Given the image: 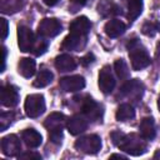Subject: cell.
<instances>
[{
  "instance_id": "28",
  "label": "cell",
  "mask_w": 160,
  "mask_h": 160,
  "mask_svg": "<svg viewBox=\"0 0 160 160\" xmlns=\"http://www.w3.org/2000/svg\"><path fill=\"white\" fill-rule=\"evenodd\" d=\"M12 119H14L12 112H2L0 116V131H4L8 126H10V124L12 122Z\"/></svg>"
},
{
  "instance_id": "19",
  "label": "cell",
  "mask_w": 160,
  "mask_h": 160,
  "mask_svg": "<svg viewBox=\"0 0 160 160\" xmlns=\"http://www.w3.org/2000/svg\"><path fill=\"white\" fill-rule=\"evenodd\" d=\"M55 68L61 72H68L76 68V61L71 55L62 54L55 59Z\"/></svg>"
},
{
  "instance_id": "35",
  "label": "cell",
  "mask_w": 160,
  "mask_h": 160,
  "mask_svg": "<svg viewBox=\"0 0 160 160\" xmlns=\"http://www.w3.org/2000/svg\"><path fill=\"white\" fill-rule=\"evenodd\" d=\"M58 1H59V0H42V2H44L45 5H48V6H54V5L58 4Z\"/></svg>"
},
{
  "instance_id": "31",
  "label": "cell",
  "mask_w": 160,
  "mask_h": 160,
  "mask_svg": "<svg viewBox=\"0 0 160 160\" xmlns=\"http://www.w3.org/2000/svg\"><path fill=\"white\" fill-rule=\"evenodd\" d=\"M86 0H70V4H69V10L71 12H76L80 8H82L85 5Z\"/></svg>"
},
{
  "instance_id": "7",
  "label": "cell",
  "mask_w": 160,
  "mask_h": 160,
  "mask_svg": "<svg viewBox=\"0 0 160 160\" xmlns=\"http://www.w3.org/2000/svg\"><path fill=\"white\" fill-rule=\"evenodd\" d=\"M35 44V36L28 26H19L18 29V45L20 51L28 52L32 50Z\"/></svg>"
},
{
  "instance_id": "30",
  "label": "cell",
  "mask_w": 160,
  "mask_h": 160,
  "mask_svg": "<svg viewBox=\"0 0 160 160\" xmlns=\"http://www.w3.org/2000/svg\"><path fill=\"white\" fill-rule=\"evenodd\" d=\"M19 159H22V160H28V159L40 160L41 159V155L38 154V152H34V151H25L22 154H19Z\"/></svg>"
},
{
  "instance_id": "32",
  "label": "cell",
  "mask_w": 160,
  "mask_h": 160,
  "mask_svg": "<svg viewBox=\"0 0 160 160\" xmlns=\"http://www.w3.org/2000/svg\"><path fill=\"white\" fill-rule=\"evenodd\" d=\"M0 25H1V39L4 40L6 36H8V21L4 19V18H1L0 19Z\"/></svg>"
},
{
  "instance_id": "17",
  "label": "cell",
  "mask_w": 160,
  "mask_h": 160,
  "mask_svg": "<svg viewBox=\"0 0 160 160\" xmlns=\"http://www.w3.org/2000/svg\"><path fill=\"white\" fill-rule=\"evenodd\" d=\"M139 132L140 136L145 140H152L155 138L156 130H155V124L152 118H144L139 125Z\"/></svg>"
},
{
  "instance_id": "18",
  "label": "cell",
  "mask_w": 160,
  "mask_h": 160,
  "mask_svg": "<svg viewBox=\"0 0 160 160\" xmlns=\"http://www.w3.org/2000/svg\"><path fill=\"white\" fill-rule=\"evenodd\" d=\"M98 12L104 18H109L121 14V9L111 0H100L98 4Z\"/></svg>"
},
{
  "instance_id": "5",
  "label": "cell",
  "mask_w": 160,
  "mask_h": 160,
  "mask_svg": "<svg viewBox=\"0 0 160 160\" xmlns=\"http://www.w3.org/2000/svg\"><path fill=\"white\" fill-rule=\"evenodd\" d=\"M75 148L85 154H96L101 149V139L95 134L81 136L75 141Z\"/></svg>"
},
{
  "instance_id": "36",
  "label": "cell",
  "mask_w": 160,
  "mask_h": 160,
  "mask_svg": "<svg viewBox=\"0 0 160 160\" xmlns=\"http://www.w3.org/2000/svg\"><path fill=\"white\" fill-rule=\"evenodd\" d=\"M110 158H111V159H114V158H118V159H125V156H122V155H119V154H112Z\"/></svg>"
},
{
  "instance_id": "34",
  "label": "cell",
  "mask_w": 160,
  "mask_h": 160,
  "mask_svg": "<svg viewBox=\"0 0 160 160\" xmlns=\"http://www.w3.org/2000/svg\"><path fill=\"white\" fill-rule=\"evenodd\" d=\"M5 60H6V49L2 46V68H1V72L5 70Z\"/></svg>"
},
{
  "instance_id": "25",
  "label": "cell",
  "mask_w": 160,
  "mask_h": 160,
  "mask_svg": "<svg viewBox=\"0 0 160 160\" xmlns=\"http://www.w3.org/2000/svg\"><path fill=\"white\" fill-rule=\"evenodd\" d=\"M52 78H54V75H52L51 71H49V70H41V71L38 74L36 79L34 80V86H35V88H44V86H48V85L52 81Z\"/></svg>"
},
{
  "instance_id": "38",
  "label": "cell",
  "mask_w": 160,
  "mask_h": 160,
  "mask_svg": "<svg viewBox=\"0 0 160 160\" xmlns=\"http://www.w3.org/2000/svg\"><path fill=\"white\" fill-rule=\"evenodd\" d=\"M158 108H159V110H160V99H159V101H158Z\"/></svg>"
},
{
  "instance_id": "2",
  "label": "cell",
  "mask_w": 160,
  "mask_h": 160,
  "mask_svg": "<svg viewBox=\"0 0 160 160\" xmlns=\"http://www.w3.org/2000/svg\"><path fill=\"white\" fill-rule=\"evenodd\" d=\"M128 50L134 70H142L150 65V56L138 39H132L128 42Z\"/></svg>"
},
{
  "instance_id": "6",
  "label": "cell",
  "mask_w": 160,
  "mask_h": 160,
  "mask_svg": "<svg viewBox=\"0 0 160 160\" xmlns=\"http://www.w3.org/2000/svg\"><path fill=\"white\" fill-rule=\"evenodd\" d=\"M61 31V24L52 18L42 19L38 26V34L41 38H54Z\"/></svg>"
},
{
  "instance_id": "37",
  "label": "cell",
  "mask_w": 160,
  "mask_h": 160,
  "mask_svg": "<svg viewBox=\"0 0 160 160\" xmlns=\"http://www.w3.org/2000/svg\"><path fill=\"white\" fill-rule=\"evenodd\" d=\"M156 56H158V58H160V44H159V46H158V51H156Z\"/></svg>"
},
{
  "instance_id": "4",
  "label": "cell",
  "mask_w": 160,
  "mask_h": 160,
  "mask_svg": "<svg viewBox=\"0 0 160 160\" xmlns=\"http://www.w3.org/2000/svg\"><path fill=\"white\" fill-rule=\"evenodd\" d=\"M25 112L29 118H38L45 111V99L41 94H30L25 99Z\"/></svg>"
},
{
  "instance_id": "22",
  "label": "cell",
  "mask_w": 160,
  "mask_h": 160,
  "mask_svg": "<svg viewBox=\"0 0 160 160\" xmlns=\"http://www.w3.org/2000/svg\"><path fill=\"white\" fill-rule=\"evenodd\" d=\"M35 70H36V64L32 59H30V58L20 59L19 65H18V71L21 76L29 79L35 74Z\"/></svg>"
},
{
  "instance_id": "15",
  "label": "cell",
  "mask_w": 160,
  "mask_h": 160,
  "mask_svg": "<svg viewBox=\"0 0 160 160\" xmlns=\"http://www.w3.org/2000/svg\"><path fill=\"white\" fill-rule=\"evenodd\" d=\"M91 29V22L86 16H80L72 20V22L69 26V30L71 34H78V35H88V32Z\"/></svg>"
},
{
  "instance_id": "20",
  "label": "cell",
  "mask_w": 160,
  "mask_h": 160,
  "mask_svg": "<svg viewBox=\"0 0 160 160\" xmlns=\"http://www.w3.org/2000/svg\"><path fill=\"white\" fill-rule=\"evenodd\" d=\"M142 92V84L138 79L129 80L124 86L121 88V95L128 98H138Z\"/></svg>"
},
{
  "instance_id": "10",
  "label": "cell",
  "mask_w": 160,
  "mask_h": 160,
  "mask_svg": "<svg viewBox=\"0 0 160 160\" xmlns=\"http://www.w3.org/2000/svg\"><path fill=\"white\" fill-rule=\"evenodd\" d=\"M99 88L104 94H110L115 88V79L108 65H105L99 72Z\"/></svg>"
},
{
  "instance_id": "23",
  "label": "cell",
  "mask_w": 160,
  "mask_h": 160,
  "mask_svg": "<svg viewBox=\"0 0 160 160\" xmlns=\"http://www.w3.org/2000/svg\"><path fill=\"white\" fill-rule=\"evenodd\" d=\"M128 10V19L130 21L135 20L142 10V0H121Z\"/></svg>"
},
{
  "instance_id": "21",
  "label": "cell",
  "mask_w": 160,
  "mask_h": 160,
  "mask_svg": "<svg viewBox=\"0 0 160 160\" xmlns=\"http://www.w3.org/2000/svg\"><path fill=\"white\" fill-rule=\"evenodd\" d=\"M21 139L28 148H38L42 142V138H41L40 132H38L35 129L24 130L21 132Z\"/></svg>"
},
{
  "instance_id": "14",
  "label": "cell",
  "mask_w": 160,
  "mask_h": 160,
  "mask_svg": "<svg viewBox=\"0 0 160 160\" xmlns=\"http://www.w3.org/2000/svg\"><path fill=\"white\" fill-rule=\"evenodd\" d=\"M66 128L71 135H79L88 129V120L81 115H72L68 119Z\"/></svg>"
},
{
  "instance_id": "13",
  "label": "cell",
  "mask_w": 160,
  "mask_h": 160,
  "mask_svg": "<svg viewBox=\"0 0 160 160\" xmlns=\"http://www.w3.org/2000/svg\"><path fill=\"white\" fill-rule=\"evenodd\" d=\"M81 110H82V114L92 121L98 120L102 114L101 106L95 100H92L91 98H86V100H84L81 102Z\"/></svg>"
},
{
  "instance_id": "9",
  "label": "cell",
  "mask_w": 160,
  "mask_h": 160,
  "mask_svg": "<svg viewBox=\"0 0 160 160\" xmlns=\"http://www.w3.org/2000/svg\"><path fill=\"white\" fill-rule=\"evenodd\" d=\"M60 88L66 92H75L85 86V79L81 75H71V76H64L59 81Z\"/></svg>"
},
{
  "instance_id": "8",
  "label": "cell",
  "mask_w": 160,
  "mask_h": 160,
  "mask_svg": "<svg viewBox=\"0 0 160 160\" xmlns=\"http://www.w3.org/2000/svg\"><path fill=\"white\" fill-rule=\"evenodd\" d=\"M21 150V142L20 139L14 135H6L1 139V151L6 156H16Z\"/></svg>"
},
{
  "instance_id": "1",
  "label": "cell",
  "mask_w": 160,
  "mask_h": 160,
  "mask_svg": "<svg viewBox=\"0 0 160 160\" xmlns=\"http://www.w3.org/2000/svg\"><path fill=\"white\" fill-rule=\"evenodd\" d=\"M111 139L120 150L125 151L129 155L139 156L146 151V142L142 140V138L138 136L136 134L125 135L120 131H112Z\"/></svg>"
},
{
  "instance_id": "3",
  "label": "cell",
  "mask_w": 160,
  "mask_h": 160,
  "mask_svg": "<svg viewBox=\"0 0 160 160\" xmlns=\"http://www.w3.org/2000/svg\"><path fill=\"white\" fill-rule=\"evenodd\" d=\"M66 118L61 112H51L44 121V126L49 131V139L54 144H60L62 140V129Z\"/></svg>"
},
{
  "instance_id": "11",
  "label": "cell",
  "mask_w": 160,
  "mask_h": 160,
  "mask_svg": "<svg viewBox=\"0 0 160 160\" xmlns=\"http://www.w3.org/2000/svg\"><path fill=\"white\" fill-rule=\"evenodd\" d=\"M86 45V36L85 35H78V34H69L64 41L61 48L64 50H72V51H80Z\"/></svg>"
},
{
  "instance_id": "16",
  "label": "cell",
  "mask_w": 160,
  "mask_h": 160,
  "mask_svg": "<svg viewBox=\"0 0 160 160\" xmlns=\"http://www.w3.org/2000/svg\"><path fill=\"white\" fill-rule=\"evenodd\" d=\"M125 29H126L125 24L118 19L109 20L104 26V31L109 38H118L122 35L125 32Z\"/></svg>"
},
{
  "instance_id": "29",
  "label": "cell",
  "mask_w": 160,
  "mask_h": 160,
  "mask_svg": "<svg viewBox=\"0 0 160 160\" xmlns=\"http://www.w3.org/2000/svg\"><path fill=\"white\" fill-rule=\"evenodd\" d=\"M159 30V25L158 24H154V22H146L144 26H142V32L148 36H154Z\"/></svg>"
},
{
  "instance_id": "12",
  "label": "cell",
  "mask_w": 160,
  "mask_h": 160,
  "mask_svg": "<svg viewBox=\"0 0 160 160\" xmlns=\"http://www.w3.org/2000/svg\"><path fill=\"white\" fill-rule=\"evenodd\" d=\"M0 100L1 104L6 108H12L19 102V94L11 85H2L0 89Z\"/></svg>"
},
{
  "instance_id": "33",
  "label": "cell",
  "mask_w": 160,
  "mask_h": 160,
  "mask_svg": "<svg viewBox=\"0 0 160 160\" xmlns=\"http://www.w3.org/2000/svg\"><path fill=\"white\" fill-rule=\"evenodd\" d=\"M94 61V55L92 54H88V55H85L82 59H81V64L82 65H89V64H91Z\"/></svg>"
},
{
  "instance_id": "24",
  "label": "cell",
  "mask_w": 160,
  "mask_h": 160,
  "mask_svg": "<svg viewBox=\"0 0 160 160\" xmlns=\"http://www.w3.org/2000/svg\"><path fill=\"white\" fill-rule=\"evenodd\" d=\"M115 118L119 121H128V120L134 119L135 118V110H134L132 105H130V104H121L118 108V110H116Z\"/></svg>"
},
{
  "instance_id": "27",
  "label": "cell",
  "mask_w": 160,
  "mask_h": 160,
  "mask_svg": "<svg viewBox=\"0 0 160 160\" xmlns=\"http://www.w3.org/2000/svg\"><path fill=\"white\" fill-rule=\"evenodd\" d=\"M48 49V41L44 40V39H39L38 41H35L34 44V48H32V52L39 56V55H42Z\"/></svg>"
},
{
  "instance_id": "26",
  "label": "cell",
  "mask_w": 160,
  "mask_h": 160,
  "mask_svg": "<svg viewBox=\"0 0 160 160\" xmlns=\"http://www.w3.org/2000/svg\"><path fill=\"white\" fill-rule=\"evenodd\" d=\"M114 70H115L116 75H118L120 79H122V80H125V79H128V78L130 76L129 68H128L126 62H125L122 59H119V60H116V61L114 62Z\"/></svg>"
}]
</instances>
